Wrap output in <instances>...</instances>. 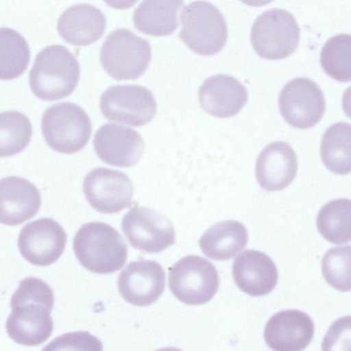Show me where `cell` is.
Listing matches in <instances>:
<instances>
[{
    "label": "cell",
    "mask_w": 351,
    "mask_h": 351,
    "mask_svg": "<svg viewBox=\"0 0 351 351\" xmlns=\"http://www.w3.org/2000/svg\"><path fill=\"white\" fill-rule=\"evenodd\" d=\"M110 7L116 10H125L132 6L138 0H104Z\"/></svg>",
    "instance_id": "obj_31"
},
{
    "label": "cell",
    "mask_w": 351,
    "mask_h": 351,
    "mask_svg": "<svg viewBox=\"0 0 351 351\" xmlns=\"http://www.w3.org/2000/svg\"><path fill=\"white\" fill-rule=\"evenodd\" d=\"M29 59L25 39L13 29L0 27V80L19 77L26 70Z\"/></svg>",
    "instance_id": "obj_26"
},
{
    "label": "cell",
    "mask_w": 351,
    "mask_h": 351,
    "mask_svg": "<svg viewBox=\"0 0 351 351\" xmlns=\"http://www.w3.org/2000/svg\"><path fill=\"white\" fill-rule=\"evenodd\" d=\"M73 250L85 269L101 274L121 269L128 256L127 245L121 234L99 221L85 223L77 230Z\"/></svg>",
    "instance_id": "obj_2"
},
{
    "label": "cell",
    "mask_w": 351,
    "mask_h": 351,
    "mask_svg": "<svg viewBox=\"0 0 351 351\" xmlns=\"http://www.w3.org/2000/svg\"><path fill=\"white\" fill-rule=\"evenodd\" d=\"M165 287V273L153 260L132 261L120 273L118 288L121 296L137 306H149L162 295Z\"/></svg>",
    "instance_id": "obj_13"
},
{
    "label": "cell",
    "mask_w": 351,
    "mask_h": 351,
    "mask_svg": "<svg viewBox=\"0 0 351 351\" xmlns=\"http://www.w3.org/2000/svg\"><path fill=\"white\" fill-rule=\"evenodd\" d=\"M94 149L104 162L130 167L137 163L144 152V141L134 130L116 123L100 127L93 138Z\"/></svg>",
    "instance_id": "obj_14"
},
{
    "label": "cell",
    "mask_w": 351,
    "mask_h": 351,
    "mask_svg": "<svg viewBox=\"0 0 351 351\" xmlns=\"http://www.w3.org/2000/svg\"><path fill=\"white\" fill-rule=\"evenodd\" d=\"M183 5V0H143L133 13L134 25L147 35H170L178 28Z\"/></svg>",
    "instance_id": "obj_22"
},
{
    "label": "cell",
    "mask_w": 351,
    "mask_h": 351,
    "mask_svg": "<svg viewBox=\"0 0 351 351\" xmlns=\"http://www.w3.org/2000/svg\"><path fill=\"white\" fill-rule=\"evenodd\" d=\"M106 20L97 8L86 3L72 5L60 15L57 29L66 43L86 46L98 40L104 34Z\"/></svg>",
    "instance_id": "obj_21"
},
{
    "label": "cell",
    "mask_w": 351,
    "mask_h": 351,
    "mask_svg": "<svg viewBox=\"0 0 351 351\" xmlns=\"http://www.w3.org/2000/svg\"><path fill=\"white\" fill-rule=\"evenodd\" d=\"M324 279L341 291L350 290V245L334 247L328 250L322 260Z\"/></svg>",
    "instance_id": "obj_29"
},
{
    "label": "cell",
    "mask_w": 351,
    "mask_h": 351,
    "mask_svg": "<svg viewBox=\"0 0 351 351\" xmlns=\"http://www.w3.org/2000/svg\"><path fill=\"white\" fill-rule=\"evenodd\" d=\"M350 125L332 124L324 132L320 145L322 160L330 171L339 175L350 172Z\"/></svg>",
    "instance_id": "obj_24"
},
{
    "label": "cell",
    "mask_w": 351,
    "mask_h": 351,
    "mask_svg": "<svg viewBox=\"0 0 351 351\" xmlns=\"http://www.w3.org/2000/svg\"><path fill=\"white\" fill-rule=\"evenodd\" d=\"M300 27L293 16L278 8L269 10L258 16L251 29L250 39L261 57L280 60L291 55L300 40Z\"/></svg>",
    "instance_id": "obj_6"
},
{
    "label": "cell",
    "mask_w": 351,
    "mask_h": 351,
    "mask_svg": "<svg viewBox=\"0 0 351 351\" xmlns=\"http://www.w3.org/2000/svg\"><path fill=\"white\" fill-rule=\"evenodd\" d=\"M80 74L75 57L64 46L53 45L36 56L29 72V86L42 100H58L73 93Z\"/></svg>",
    "instance_id": "obj_1"
},
{
    "label": "cell",
    "mask_w": 351,
    "mask_h": 351,
    "mask_svg": "<svg viewBox=\"0 0 351 351\" xmlns=\"http://www.w3.org/2000/svg\"><path fill=\"white\" fill-rule=\"evenodd\" d=\"M315 326L304 312L289 309L276 313L266 324L264 338L266 344L277 351H298L311 343Z\"/></svg>",
    "instance_id": "obj_16"
},
{
    "label": "cell",
    "mask_w": 351,
    "mask_h": 351,
    "mask_svg": "<svg viewBox=\"0 0 351 351\" xmlns=\"http://www.w3.org/2000/svg\"><path fill=\"white\" fill-rule=\"evenodd\" d=\"M232 276L237 287L252 296L269 293L278 279L274 262L266 254L256 250H245L234 260Z\"/></svg>",
    "instance_id": "obj_17"
},
{
    "label": "cell",
    "mask_w": 351,
    "mask_h": 351,
    "mask_svg": "<svg viewBox=\"0 0 351 351\" xmlns=\"http://www.w3.org/2000/svg\"><path fill=\"white\" fill-rule=\"evenodd\" d=\"M247 240V232L243 223L226 220L218 222L207 229L199 239V245L207 257L226 261L243 250Z\"/></svg>",
    "instance_id": "obj_23"
},
{
    "label": "cell",
    "mask_w": 351,
    "mask_h": 351,
    "mask_svg": "<svg viewBox=\"0 0 351 351\" xmlns=\"http://www.w3.org/2000/svg\"><path fill=\"white\" fill-rule=\"evenodd\" d=\"M281 115L291 126L307 129L322 118L326 108L324 94L318 85L306 77L288 82L278 98Z\"/></svg>",
    "instance_id": "obj_9"
},
{
    "label": "cell",
    "mask_w": 351,
    "mask_h": 351,
    "mask_svg": "<svg viewBox=\"0 0 351 351\" xmlns=\"http://www.w3.org/2000/svg\"><path fill=\"white\" fill-rule=\"evenodd\" d=\"M121 228L131 245L145 252H160L176 243L173 223L145 206H134L123 217Z\"/></svg>",
    "instance_id": "obj_10"
},
{
    "label": "cell",
    "mask_w": 351,
    "mask_h": 351,
    "mask_svg": "<svg viewBox=\"0 0 351 351\" xmlns=\"http://www.w3.org/2000/svg\"><path fill=\"white\" fill-rule=\"evenodd\" d=\"M41 128L46 143L66 154L77 152L88 143L92 125L86 112L70 102L54 104L43 113Z\"/></svg>",
    "instance_id": "obj_5"
},
{
    "label": "cell",
    "mask_w": 351,
    "mask_h": 351,
    "mask_svg": "<svg viewBox=\"0 0 351 351\" xmlns=\"http://www.w3.org/2000/svg\"><path fill=\"white\" fill-rule=\"evenodd\" d=\"M298 171L297 156L287 143L276 141L259 154L255 175L258 183L267 191H277L288 186Z\"/></svg>",
    "instance_id": "obj_18"
},
{
    "label": "cell",
    "mask_w": 351,
    "mask_h": 351,
    "mask_svg": "<svg viewBox=\"0 0 351 351\" xmlns=\"http://www.w3.org/2000/svg\"><path fill=\"white\" fill-rule=\"evenodd\" d=\"M351 202L341 198L326 204L319 211L316 223L319 233L330 243L343 244L350 240Z\"/></svg>",
    "instance_id": "obj_25"
},
{
    "label": "cell",
    "mask_w": 351,
    "mask_h": 351,
    "mask_svg": "<svg viewBox=\"0 0 351 351\" xmlns=\"http://www.w3.org/2000/svg\"><path fill=\"white\" fill-rule=\"evenodd\" d=\"M180 38L193 52L213 56L225 46L228 28L219 10L211 3L197 0L181 12Z\"/></svg>",
    "instance_id": "obj_3"
},
{
    "label": "cell",
    "mask_w": 351,
    "mask_h": 351,
    "mask_svg": "<svg viewBox=\"0 0 351 351\" xmlns=\"http://www.w3.org/2000/svg\"><path fill=\"white\" fill-rule=\"evenodd\" d=\"M350 44L349 34H337L326 41L321 51L320 64L323 70L339 82L351 80Z\"/></svg>",
    "instance_id": "obj_28"
},
{
    "label": "cell",
    "mask_w": 351,
    "mask_h": 351,
    "mask_svg": "<svg viewBox=\"0 0 351 351\" xmlns=\"http://www.w3.org/2000/svg\"><path fill=\"white\" fill-rule=\"evenodd\" d=\"M82 186L86 200L101 213H117L131 204L133 184L122 171L95 168L85 176Z\"/></svg>",
    "instance_id": "obj_11"
},
{
    "label": "cell",
    "mask_w": 351,
    "mask_h": 351,
    "mask_svg": "<svg viewBox=\"0 0 351 351\" xmlns=\"http://www.w3.org/2000/svg\"><path fill=\"white\" fill-rule=\"evenodd\" d=\"M66 234L62 227L49 218H41L26 224L18 239L19 250L29 263L47 266L63 253Z\"/></svg>",
    "instance_id": "obj_12"
},
{
    "label": "cell",
    "mask_w": 351,
    "mask_h": 351,
    "mask_svg": "<svg viewBox=\"0 0 351 351\" xmlns=\"http://www.w3.org/2000/svg\"><path fill=\"white\" fill-rule=\"evenodd\" d=\"M248 98L245 87L236 78L218 74L207 78L198 92L201 107L213 117L226 118L236 115Z\"/></svg>",
    "instance_id": "obj_19"
},
{
    "label": "cell",
    "mask_w": 351,
    "mask_h": 351,
    "mask_svg": "<svg viewBox=\"0 0 351 351\" xmlns=\"http://www.w3.org/2000/svg\"><path fill=\"white\" fill-rule=\"evenodd\" d=\"M219 285L217 271L207 259L189 255L181 258L169 269V287L182 302L203 304L216 294Z\"/></svg>",
    "instance_id": "obj_7"
},
{
    "label": "cell",
    "mask_w": 351,
    "mask_h": 351,
    "mask_svg": "<svg viewBox=\"0 0 351 351\" xmlns=\"http://www.w3.org/2000/svg\"><path fill=\"white\" fill-rule=\"evenodd\" d=\"M12 313L6 322L8 336L16 343L34 346L51 335L53 322L46 304L36 301H23L11 305Z\"/></svg>",
    "instance_id": "obj_15"
},
{
    "label": "cell",
    "mask_w": 351,
    "mask_h": 351,
    "mask_svg": "<svg viewBox=\"0 0 351 351\" xmlns=\"http://www.w3.org/2000/svg\"><path fill=\"white\" fill-rule=\"evenodd\" d=\"M151 46L127 29H118L105 39L99 55L104 71L116 80H135L147 70Z\"/></svg>",
    "instance_id": "obj_4"
},
{
    "label": "cell",
    "mask_w": 351,
    "mask_h": 351,
    "mask_svg": "<svg viewBox=\"0 0 351 351\" xmlns=\"http://www.w3.org/2000/svg\"><path fill=\"white\" fill-rule=\"evenodd\" d=\"M41 198L38 189L29 180L8 176L0 180V223L19 225L38 211Z\"/></svg>",
    "instance_id": "obj_20"
},
{
    "label": "cell",
    "mask_w": 351,
    "mask_h": 351,
    "mask_svg": "<svg viewBox=\"0 0 351 351\" xmlns=\"http://www.w3.org/2000/svg\"><path fill=\"white\" fill-rule=\"evenodd\" d=\"M48 346H57L56 349L102 350V344L99 340L87 332L64 334L54 339Z\"/></svg>",
    "instance_id": "obj_30"
},
{
    "label": "cell",
    "mask_w": 351,
    "mask_h": 351,
    "mask_svg": "<svg viewBox=\"0 0 351 351\" xmlns=\"http://www.w3.org/2000/svg\"><path fill=\"white\" fill-rule=\"evenodd\" d=\"M245 4L250 6H262L271 3L274 0H241Z\"/></svg>",
    "instance_id": "obj_32"
},
{
    "label": "cell",
    "mask_w": 351,
    "mask_h": 351,
    "mask_svg": "<svg viewBox=\"0 0 351 351\" xmlns=\"http://www.w3.org/2000/svg\"><path fill=\"white\" fill-rule=\"evenodd\" d=\"M32 134L29 119L11 110L0 113V157L16 155L28 145Z\"/></svg>",
    "instance_id": "obj_27"
},
{
    "label": "cell",
    "mask_w": 351,
    "mask_h": 351,
    "mask_svg": "<svg viewBox=\"0 0 351 351\" xmlns=\"http://www.w3.org/2000/svg\"><path fill=\"white\" fill-rule=\"evenodd\" d=\"M99 107L108 120L135 127L148 123L157 110L152 93L138 85L109 87L100 97Z\"/></svg>",
    "instance_id": "obj_8"
}]
</instances>
